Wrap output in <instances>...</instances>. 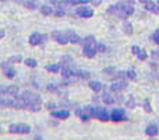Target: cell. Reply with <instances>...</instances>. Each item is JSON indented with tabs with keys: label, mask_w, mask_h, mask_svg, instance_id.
Listing matches in <instances>:
<instances>
[{
	"label": "cell",
	"mask_w": 159,
	"mask_h": 140,
	"mask_svg": "<svg viewBox=\"0 0 159 140\" xmlns=\"http://www.w3.org/2000/svg\"><path fill=\"white\" fill-rule=\"evenodd\" d=\"M107 13L109 14H116L117 17L126 20L134 13V7H133V3H127V2H121L117 4H113L107 8Z\"/></svg>",
	"instance_id": "6da1fadb"
},
{
	"label": "cell",
	"mask_w": 159,
	"mask_h": 140,
	"mask_svg": "<svg viewBox=\"0 0 159 140\" xmlns=\"http://www.w3.org/2000/svg\"><path fill=\"white\" fill-rule=\"evenodd\" d=\"M82 44H84V48H82V53H84L87 58H89V59L95 58L96 52H98V49H96V46H98V42H96L95 36H93V35L85 36V38L82 39Z\"/></svg>",
	"instance_id": "7a4b0ae2"
},
{
	"label": "cell",
	"mask_w": 159,
	"mask_h": 140,
	"mask_svg": "<svg viewBox=\"0 0 159 140\" xmlns=\"http://www.w3.org/2000/svg\"><path fill=\"white\" fill-rule=\"evenodd\" d=\"M18 98L22 99L24 102H36V104H41V105H42V98H41V95H39V94L32 93V91H28V90L22 91V93H20Z\"/></svg>",
	"instance_id": "3957f363"
},
{
	"label": "cell",
	"mask_w": 159,
	"mask_h": 140,
	"mask_svg": "<svg viewBox=\"0 0 159 140\" xmlns=\"http://www.w3.org/2000/svg\"><path fill=\"white\" fill-rule=\"evenodd\" d=\"M8 132L18 133V135H25L31 132V126L28 123H11L8 126Z\"/></svg>",
	"instance_id": "277c9868"
},
{
	"label": "cell",
	"mask_w": 159,
	"mask_h": 140,
	"mask_svg": "<svg viewBox=\"0 0 159 140\" xmlns=\"http://www.w3.org/2000/svg\"><path fill=\"white\" fill-rule=\"evenodd\" d=\"M48 39V35L45 34H41V32H32L28 38V42H30L32 46H38V45H42L45 41Z\"/></svg>",
	"instance_id": "5b68a950"
},
{
	"label": "cell",
	"mask_w": 159,
	"mask_h": 140,
	"mask_svg": "<svg viewBox=\"0 0 159 140\" xmlns=\"http://www.w3.org/2000/svg\"><path fill=\"white\" fill-rule=\"evenodd\" d=\"M110 119L115 122H121V121H127V116L124 113V109L121 108H115V109L110 112Z\"/></svg>",
	"instance_id": "8992f818"
},
{
	"label": "cell",
	"mask_w": 159,
	"mask_h": 140,
	"mask_svg": "<svg viewBox=\"0 0 159 140\" xmlns=\"http://www.w3.org/2000/svg\"><path fill=\"white\" fill-rule=\"evenodd\" d=\"M75 14L82 17V18H91L93 16V10L87 7V6H80V7L75 8Z\"/></svg>",
	"instance_id": "52a82bcc"
},
{
	"label": "cell",
	"mask_w": 159,
	"mask_h": 140,
	"mask_svg": "<svg viewBox=\"0 0 159 140\" xmlns=\"http://www.w3.org/2000/svg\"><path fill=\"white\" fill-rule=\"evenodd\" d=\"M0 67H2V70L4 71V76L8 77V79H14L16 77V70L11 67V63L10 62H2L0 63Z\"/></svg>",
	"instance_id": "ba28073f"
},
{
	"label": "cell",
	"mask_w": 159,
	"mask_h": 140,
	"mask_svg": "<svg viewBox=\"0 0 159 140\" xmlns=\"http://www.w3.org/2000/svg\"><path fill=\"white\" fill-rule=\"evenodd\" d=\"M95 118L101 119V121H109V119H110V113H109V111H107L105 107H96Z\"/></svg>",
	"instance_id": "9c48e42d"
},
{
	"label": "cell",
	"mask_w": 159,
	"mask_h": 140,
	"mask_svg": "<svg viewBox=\"0 0 159 140\" xmlns=\"http://www.w3.org/2000/svg\"><path fill=\"white\" fill-rule=\"evenodd\" d=\"M52 38L55 39L57 44H60V45L69 44V38H67V35H66V34H63V32H60V31H53V32H52Z\"/></svg>",
	"instance_id": "30bf717a"
},
{
	"label": "cell",
	"mask_w": 159,
	"mask_h": 140,
	"mask_svg": "<svg viewBox=\"0 0 159 140\" xmlns=\"http://www.w3.org/2000/svg\"><path fill=\"white\" fill-rule=\"evenodd\" d=\"M11 95L13 98H18L20 95V88L17 87V85L11 84V85H7V87H4V90H3V95Z\"/></svg>",
	"instance_id": "8fae6325"
},
{
	"label": "cell",
	"mask_w": 159,
	"mask_h": 140,
	"mask_svg": "<svg viewBox=\"0 0 159 140\" xmlns=\"http://www.w3.org/2000/svg\"><path fill=\"white\" fill-rule=\"evenodd\" d=\"M66 35H67V38H69V42H71V44H82V38L80 35H77L74 31L69 30L66 32Z\"/></svg>",
	"instance_id": "7c38bea8"
},
{
	"label": "cell",
	"mask_w": 159,
	"mask_h": 140,
	"mask_svg": "<svg viewBox=\"0 0 159 140\" xmlns=\"http://www.w3.org/2000/svg\"><path fill=\"white\" fill-rule=\"evenodd\" d=\"M110 91H113V93H119V91H123L127 88V83L126 81H116L113 83V84H110Z\"/></svg>",
	"instance_id": "4fadbf2b"
},
{
	"label": "cell",
	"mask_w": 159,
	"mask_h": 140,
	"mask_svg": "<svg viewBox=\"0 0 159 140\" xmlns=\"http://www.w3.org/2000/svg\"><path fill=\"white\" fill-rule=\"evenodd\" d=\"M69 116H70V112L67 109L52 111V118H56V119H67Z\"/></svg>",
	"instance_id": "5bb4252c"
},
{
	"label": "cell",
	"mask_w": 159,
	"mask_h": 140,
	"mask_svg": "<svg viewBox=\"0 0 159 140\" xmlns=\"http://www.w3.org/2000/svg\"><path fill=\"white\" fill-rule=\"evenodd\" d=\"M145 133H147L148 136H151V138L157 136L158 133H159V130H158V125H157V123H149L148 126H147V129H145Z\"/></svg>",
	"instance_id": "9a60e30c"
},
{
	"label": "cell",
	"mask_w": 159,
	"mask_h": 140,
	"mask_svg": "<svg viewBox=\"0 0 159 140\" xmlns=\"http://www.w3.org/2000/svg\"><path fill=\"white\" fill-rule=\"evenodd\" d=\"M60 70H61V76H63L64 79H71V77L75 76V70H71L67 66H61Z\"/></svg>",
	"instance_id": "2e32d148"
},
{
	"label": "cell",
	"mask_w": 159,
	"mask_h": 140,
	"mask_svg": "<svg viewBox=\"0 0 159 140\" xmlns=\"http://www.w3.org/2000/svg\"><path fill=\"white\" fill-rule=\"evenodd\" d=\"M144 6H145V8L148 11H152V13H155V14H159V6L157 4V3L148 0L147 3H144Z\"/></svg>",
	"instance_id": "e0dca14e"
},
{
	"label": "cell",
	"mask_w": 159,
	"mask_h": 140,
	"mask_svg": "<svg viewBox=\"0 0 159 140\" xmlns=\"http://www.w3.org/2000/svg\"><path fill=\"white\" fill-rule=\"evenodd\" d=\"M89 0H66V2H59V6L64 7L66 4H71V6H77V4H87Z\"/></svg>",
	"instance_id": "ac0fdd59"
},
{
	"label": "cell",
	"mask_w": 159,
	"mask_h": 140,
	"mask_svg": "<svg viewBox=\"0 0 159 140\" xmlns=\"http://www.w3.org/2000/svg\"><path fill=\"white\" fill-rule=\"evenodd\" d=\"M41 13L43 14V16H52V14L55 13V10H53V7L50 4H42L41 6Z\"/></svg>",
	"instance_id": "d6986e66"
},
{
	"label": "cell",
	"mask_w": 159,
	"mask_h": 140,
	"mask_svg": "<svg viewBox=\"0 0 159 140\" xmlns=\"http://www.w3.org/2000/svg\"><path fill=\"white\" fill-rule=\"evenodd\" d=\"M89 88H91V90H93L95 93H99V91L103 88V85H102L99 81H95V80H92V81H89Z\"/></svg>",
	"instance_id": "ffe728a7"
},
{
	"label": "cell",
	"mask_w": 159,
	"mask_h": 140,
	"mask_svg": "<svg viewBox=\"0 0 159 140\" xmlns=\"http://www.w3.org/2000/svg\"><path fill=\"white\" fill-rule=\"evenodd\" d=\"M24 7L30 8V10H35V8H38V2L36 0H27L24 3Z\"/></svg>",
	"instance_id": "44dd1931"
},
{
	"label": "cell",
	"mask_w": 159,
	"mask_h": 140,
	"mask_svg": "<svg viewBox=\"0 0 159 140\" xmlns=\"http://www.w3.org/2000/svg\"><path fill=\"white\" fill-rule=\"evenodd\" d=\"M8 62H10L11 65H14V63H22V62H24V59H22L21 55H14V56H10V58H8Z\"/></svg>",
	"instance_id": "7402d4cb"
},
{
	"label": "cell",
	"mask_w": 159,
	"mask_h": 140,
	"mask_svg": "<svg viewBox=\"0 0 159 140\" xmlns=\"http://www.w3.org/2000/svg\"><path fill=\"white\" fill-rule=\"evenodd\" d=\"M61 69L60 65H48L46 66V70L49 71V73H59Z\"/></svg>",
	"instance_id": "603a6c76"
},
{
	"label": "cell",
	"mask_w": 159,
	"mask_h": 140,
	"mask_svg": "<svg viewBox=\"0 0 159 140\" xmlns=\"http://www.w3.org/2000/svg\"><path fill=\"white\" fill-rule=\"evenodd\" d=\"M70 62H73V58L70 55H64L60 58V66H66V65H69Z\"/></svg>",
	"instance_id": "cb8c5ba5"
},
{
	"label": "cell",
	"mask_w": 159,
	"mask_h": 140,
	"mask_svg": "<svg viewBox=\"0 0 159 140\" xmlns=\"http://www.w3.org/2000/svg\"><path fill=\"white\" fill-rule=\"evenodd\" d=\"M22 63H25L27 66H30V67H36V66H38V62H36L35 59H32V58L24 59V62H22Z\"/></svg>",
	"instance_id": "d4e9b609"
},
{
	"label": "cell",
	"mask_w": 159,
	"mask_h": 140,
	"mask_svg": "<svg viewBox=\"0 0 159 140\" xmlns=\"http://www.w3.org/2000/svg\"><path fill=\"white\" fill-rule=\"evenodd\" d=\"M75 76L80 77V79H82V80L89 79V73H88V71H84V70H77L75 71Z\"/></svg>",
	"instance_id": "484cf974"
},
{
	"label": "cell",
	"mask_w": 159,
	"mask_h": 140,
	"mask_svg": "<svg viewBox=\"0 0 159 140\" xmlns=\"http://www.w3.org/2000/svg\"><path fill=\"white\" fill-rule=\"evenodd\" d=\"M102 99H103L105 104H115L116 102V98H113V97L109 95V94H105V95L102 97Z\"/></svg>",
	"instance_id": "4316f807"
},
{
	"label": "cell",
	"mask_w": 159,
	"mask_h": 140,
	"mask_svg": "<svg viewBox=\"0 0 159 140\" xmlns=\"http://www.w3.org/2000/svg\"><path fill=\"white\" fill-rule=\"evenodd\" d=\"M59 85H60V84H56V83H50V84H48V90H49V91H52V93H59V91H60V90H59Z\"/></svg>",
	"instance_id": "83f0119b"
},
{
	"label": "cell",
	"mask_w": 159,
	"mask_h": 140,
	"mask_svg": "<svg viewBox=\"0 0 159 140\" xmlns=\"http://www.w3.org/2000/svg\"><path fill=\"white\" fill-rule=\"evenodd\" d=\"M124 32H126L127 35H131V34H133V25H131V22H129V21L124 22Z\"/></svg>",
	"instance_id": "f1b7e54d"
},
{
	"label": "cell",
	"mask_w": 159,
	"mask_h": 140,
	"mask_svg": "<svg viewBox=\"0 0 159 140\" xmlns=\"http://www.w3.org/2000/svg\"><path fill=\"white\" fill-rule=\"evenodd\" d=\"M53 14H55L56 17H63L64 14H66V10H64V7H61V6H59V7H57V10H55V13H53Z\"/></svg>",
	"instance_id": "f546056e"
},
{
	"label": "cell",
	"mask_w": 159,
	"mask_h": 140,
	"mask_svg": "<svg viewBox=\"0 0 159 140\" xmlns=\"http://www.w3.org/2000/svg\"><path fill=\"white\" fill-rule=\"evenodd\" d=\"M137 58L140 59V60H145V59L148 58V55H147V53L144 52V51H141V49H140V52L137 53Z\"/></svg>",
	"instance_id": "4dcf8cb0"
},
{
	"label": "cell",
	"mask_w": 159,
	"mask_h": 140,
	"mask_svg": "<svg viewBox=\"0 0 159 140\" xmlns=\"http://www.w3.org/2000/svg\"><path fill=\"white\" fill-rule=\"evenodd\" d=\"M144 109H145L147 112H152V108H151V105H149V99H145V102H144Z\"/></svg>",
	"instance_id": "1f68e13d"
},
{
	"label": "cell",
	"mask_w": 159,
	"mask_h": 140,
	"mask_svg": "<svg viewBox=\"0 0 159 140\" xmlns=\"http://www.w3.org/2000/svg\"><path fill=\"white\" fill-rule=\"evenodd\" d=\"M152 41H154L155 44H159V28L154 32V35H152Z\"/></svg>",
	"instance_id": "d6a6232c"
},
{
	"label": "cell",
	"mask_w": 159,
	"mask_h": 140,
	"mask_svg": "<svg viewBox=\"0 0 159 140\" xmlns=\"http://www.w3.org/2000/svg\"><path fill=\"white\" fill-rule=\"evenodd\" d=\"M127 76H129V79H131V80H137V76H135V71L134 70L127 71Z\"/></svg>",
	"instance_id": "836d02e7"
},
{
	"label": "cell",
	"mask_w": 159,
	"mask_h": 140,
	"mask_svg": "<svg viewBox=\"0 0 159 140\" xmlns=\"http://www.w3.org/2000/svg\"><path fill=\"white\" fill-rule=\"evenodd\" d=\"M96 49H98V52H106V45H103V44H98Z\"/></svg>",
	"instance_id": "e575fe53"
},
{
	"label": "cell",
	"mask_w": 159,
	"mask_h": 140,
	"mask_svg": "<svg viewBox=\"0 0 159 140\" xmlns=\"http://www.w3.org/2000/svg\"><path fill=\"white\" fill-rule=\"evenodd\" d=\"M0 107H7V98L0 97Z\"/></svg>",
	"instance_id": "d590c367"
},
{
	"label": "cell",
	"mask_w": 159,
	"mask_h": 140,
	"mask_svg": "<svg viewBox=\"0 0 159 140\" xmlns=\"http://www.w3.org/2000/svg\"><path fill=\"white\" fill-rule=\"evenodd\" d=\"M131 52L134 53V55H137V53L140 52V48H138L137 45H133V46H131Z\"/></svg>",
	"instance_id": "8d00e7d4"
},
{
	"label": "cell",
	"mask_w": 159,
	"mask_h": 140,
	"mask_svg": "<svg viewBox=\"0 0 159 140\" xmlns=\"http://www.w3.org/2000/svg\"><path fill=\"white\" fill-rule=\"evenodd\" d=\"M46 108H48V109H55V108H56V104H55V102H48Z\"/></svg>",
	"instance_id": "74e56055"
},
{
	"label": "cell",
	"mask_w": 159,
	"mask_h": 140,
	"mask_svg": "<svg viewBox=\"0 0 159 140\" xmlns=\"http://www.w3.org/2000/svg\"><path fill=\"white\" fill-rule=\"evenodd\" d=\"M134 105H135V101L134 99H129V102H127V107H131V108H134Z\"/></svg>",
	"instance_id": "f35d334b"
},
{
	"label": "cell",
	"mask_w": 159,
	"mask_h": 140,
	"mask_svg": "<svg viewBox=\"0 0 159 140\" xmlns=\"http://www.w3.org/2000/svg\"><path fill=\"white\" fill-rule=\"evenodd\" d=\"M14 2H16L17 4H22V6H24V3L27 2V0H14Z\"/></svg>",
	"instance_id": "ab89813d"
},
{
	"label": "cell",
	"mask_w": 159,
	"mask_h": 140,
	"mask_svg": "<svg viewBox=\"0 0 159 140\" xmlns=\"http://www.w3.org/2000/svg\"><path fill=\"white\" fill-rule=\"evenodd\" d=\"M152 58H159V49H158V52H152Z\"/></svg>",
	"instance_id": "60d3db41"
},
{
	"label": "cell",
	"mask_w": 159,
	"mask_h": 140,
	"mask_svg": "<svg viewBox=\"0 0 159 140\" xmlns=\"http://www.w3.org/2000/svg\"><path fill=\"white\" fill-rule=\"evenodd\" d=\"M92 4H95V6H99V4H101V0H92Z\"/></svg>",
	"instance_id": "b9f144b4"
},
{
	"label": "cell",
	"mask_w": 159,
	"mask_h": 140,
	"mask_svg": "<svg viewBox=\"0 0 159 140\" xmlns=\"http://www.w3.org/2000/svg\"><path fill=\"white\" fill-rule=\"evenodd\" d=\"M6 35V32H4V30H0V38H3V36Z\"/></svg>",
	"instance_id": "7bdbcfd3"
},
{
	"label": "cell",
	"mask_w": 159,
	"mask_h": 140,
	"mask_svg": "<svg viewBox=\"0 0 159 140\" xmlns=\"http://www.w3.org/2000/svg\"><path fill=\"white\" fill-rule=\"evenodd\" d=\"M34 140H43V139H42L41 136H35V139H34Z\"/></svg>",
	"instance_id": "ee69618b"
},
{
	"label": "cell",
	"mask_w": 159,
	"mask_h": 140,
	"mask_svg": "<svg viewBox=\"0 0 159 140\" xmlns=\"http://www.w3.org/2000/svg\"><path fill=\"white\" fill-rule=\"evenodd\" d=\"M140 2H141V3H143V4H144V3H147V2H148V0H140Z\"/></svg>",
	"instance_id": "f6af8a7d"
},
{
	"label": "cell",
	"mask_w": 159,
	"mask_h": 140,
	"mask_svg": "<svg viewBox=\"0 0 159 140\" xmlns=\"http://www.w3.org/2000/svg\"><path fill=\"white\" fill-rule=\"evenodd\" d=\"M0 87H2V85H0Z\"/></svg>",
	"instance_id": "bcb514c9"
}]
</instances>
